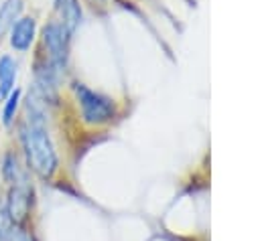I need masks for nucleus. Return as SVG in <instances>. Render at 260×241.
I'll list each match as a JSON object with an SVG mask.
<instances>
[{
  "label": "nucleus",
  "mask_w": 260,
  "mask_h": 241,
  "mask_svg": "<svg viewBox=\"0 0 260 241\" xmlns=\"http://www.w3.org/2000/svg\"><path fill=\"white\" fill-rule=\"evenodd\" d=\"M22 144H24L28 166L41 178H49L57 166V156H55L51 138L43 126V119L37 111H30V117L22 128Z\"/></svg>",
  "instance_id": "nucleus-1"
},
{
  "label": "nucleus",
  "mask_w": 260,
  "mask_h": 241,
  "mask_svg": "<svg viewBox=\"0 0 260 241\" xmlns=\"http://www.w3.org/2000/svg\"><path fill=\"white\" fill-rule=\"evenodd\" d=\"M75 93H77V99L81 103V111H83V117L85 122L89 124H102V122H108L114 113V103L112 99L87 89L85 85L81 83H75L73 85Z\"/></svg>",
  "instance_id": "nucleus-2"
},
{
  "label": "nucleus",
  "mask_w": 260,
  "mask_h": 241,
  "mask_svg": "<svg viewBox=\"0 0 260 241\" xmlns=\"http://www.w3.org/2000/svg\"><path fill=\"white\" fill-rule=\"evenodd\" d=\"M67 36L69 32L61 24H49L43 30V45L49 51V63L53 67H63L67 61Z\"/></svg>",
  "instance_id": "nucleus-3"
},
{
  "label": "nucleus",
  "mask_w": 260,
  "mask_h": 241,
  "mask_svg": "<svg viewBox=\"0 0 260 241\" xmlns=\"http://www.w3.org/2000/svg\"><path fill=\"white\" fill-rule=\"evenodd\" d=\"M30 211V190L24 184H14V188L8 194V219L12 223H22Z\"/></svg>",
  "instance_id": "nucleus-4"
},
{
  "label": "nucleus",
  "mask_w": 260,
  "mask_h": 241,
  "mask_svg": "<svg viewBox=\"0 0 260 241\" xmlns=\"http://www.w3.org/2000/svg\"><path fill=\"white\" fill-rule=\"evenodd\" d=\"M35 38V18H20L14 22L12 26V36H10V45L16 51H26L30 47Z\"/></svg>",
  "instance_id": "nucleus-5"
},
{
  "label": "nucleus",
  "mask_w": 260,
  "mask_h": 241,
  "mask_svg": "<svg viewBox=\"0 0 260 241\" xmlns=\"http://www.w3.org/2000/svg\"><path fill=\"white\" fill-rule=\"evenodd\" d=\"M55 6L59 12V18H61V26L71 34L81 20V10H79L77 0H57Z\"/></svg>",
  "instance_id": "nucleus-6"
},
{
  "label": "nucleus",
  "mask_w": 260,
  "mask_h": 241,
  "mask_svg": "<svg viewBox=\"0 0 260 241\" xmlns=\"http://www.w3.org/2000/svg\"><path fill=\"white\" fill-rule=\"evenodd\" d=\"M14 77H16V63L8 55L0 57V97H6L12 91Z\"/></svg>",
  "instance_id": "nucleus-7"
},
{
  "label": "nucleus",
  "mask_w": 260,
  "mask_h": 241,
  "mask_svg": "<svg viewBox=\"0 0 260 241\" xmlns=\"http://www.w3.org/2000/svg\"><path fill=\"white\" fill-rule=\"evenodd\" d=\"M22 10V0H4V4L0 6V36L14 26V20L18 18Z\"/></svg>",
  "instance_id": "nucleus-8"
},
{
  "label": "nucleus",
  "mask_w": 260,
  "mask_h": 241,
  "mask_svg": "<svg viewBox=\"0 0 260 241\" xmlns=\"http://www.w3.org/2000/svg\"><path fill=\"white\" fill-rule=\"evenodd\" d=\"M18 99H20V91H18V89L10 91L8 97H6V105H4V111H2V122H4L6 126L12 122V117H14V113H16Z\"/></svg>",
  "instance_id": "nucleus-9"
},
{
  "label": "nucleus",
  "mask_w": 260,
  "mask_h": 241,
  "mask_svg": "<svg viewBox=\"0 0 260 241\" xmlns=\"http://www.w3.org/2000/svg\"><path fill=\"white\" fill-rule=\"evenodd\" d=\"M2 241H30V239H28L22 231H18V229H14V227H12V229H8V231H6V235H4V239H2Z\"/></svg>",
  "instance_id": "nucleus-10"
}]
</instances>
